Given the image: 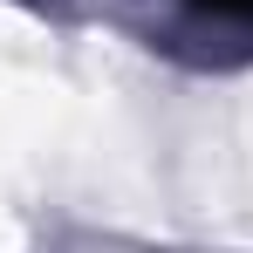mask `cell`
<instances>
[{"label": "cell", "mask_w": 253, "mask_h": 253, "mask_svg": "<svg viewBox=\"0 0 253 253\" xmlns=\"http://www.w3.org/2000/svg\"><path fill=\"white\" fill-rule=\"evenodd\" d=\"M192 7H212V14H253V0H192Z\"/></svg>", "instance_id": "6da1fadb"}]
</instances>
